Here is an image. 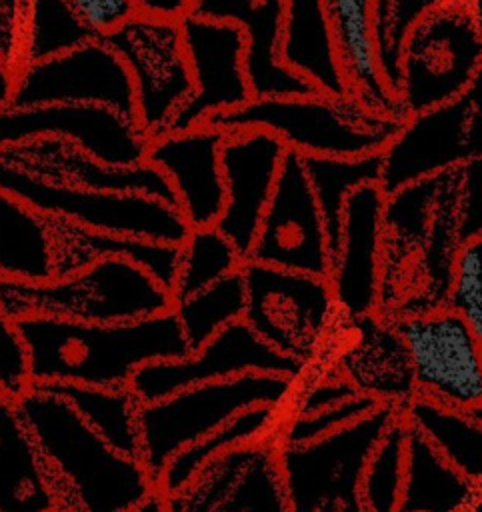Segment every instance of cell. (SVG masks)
Here are the masks:
<instances>
[{
    "label": "cell",
    "instance_id": "obj_1",
    "mask_svg": "<svg viewBox=\"0 0 482 512\" xmlns=\"http://www.w3.org/2000/svg\"><path fill=\"white\" fill-rule=\"evenodd\" d=\"M56 512H128L156 492L140 460L108 446L48 384L16 398Z\"/></svg>",
    "mask_w": 482,
    "mask_h": 512
},
{
    "label": "cell",
    "instance_id": "obj_2",
    "mask_svg": "<svg viewBox=\"0 0 482 512\" xmlns=\"http://www.w3.org/2000/svg\"><path fill=\"white\" fill-rule=\"evenodd\" d=\"M14 326L28 354L32 384L128 388L142 364L190 354L172 310L114 324L30 316Z\"/></svg>",
    "mask_w": 482,
    "mask_h": 512
},
{
    "label": "cell",
    "instance_id": "obj_3",
    "mask_svg": "<svg viewBox=\"0 0 482 512\" xmlns=\"http://www.w3.org/2000/svg\"><path fill=\"white\" fill-rule=\"evenodd\" d=\"M404 120L380 114L352 94L252 98L242 108L208 120L226 132L268 130L300 156L358 158L380 154Z\"/></svg>",
    "mask_w": 482,
    "mask_h": 512
},
{
    "label": "cell",
    "instance_id": "obj_4",
    "mask_svg": "<svg viewBox=\"0 0 482 512\" xmlns=\"http://www.w3.org/2000/svg\"><path fill=\"white\" fill-rule=\"evenodd\" d=\"M0 308L12 322L44 316L114 324L164 314L172 310V296L136 264L104 258L40 282L0 278Z\"/></svg>",
    "mask_w": 482,
    "mask_h": 512
},
{
    "label": "cell",
    "instance_id": "obj_5",
    "mask_svg": "<svg viewBox=\"0 0 482 512\" xmlns=\"http://www.w3.org/2000/svg\"><path fill=\"white\" fill-rule=\"evenodd\" d=\"M298 382L282 374H242L182 388L162 400L140 404V462L154 488L174 454L240 412L264 404L290 408Z\"/></svg>",
    "mask_w": 482,
    "mask_h": 512
},
{
    "label": "cell",
    "instance_id": "obj_6",
    "mask_svg": "<svg viewBox=\"0 0 482 512\" xmlns=\"http://www.w3.org/2000/svg\"><path fill=\"white\" fill-rule=\"evenodd\" d=\"M482 78L480 0H450L408 30L398 66V102L406 116L462 96Z\"/></svg>",
    "mask_w": 482,
    "mask_h": 512
},
{
    "label": "cell",
    "instance_id": "obj_7",
    "mask_svg": "<svg viewBox=\"0 0 482 512\" xmlns=\"http://www.w3.org/2000/svg\"><path fill=\"white\" fill-rule=\"evenodd\" d=\"M240 272L246 288V326L308 372L320 360L340 318L328 278L256 262H242Z\"/></svg>",
    "mask_w": 482,
    "mask_h": 512
},
{
    "label": "cell",
    "instance_id": "obj_8",
    "mask_svg": "<svg viewBox=\"0 0 482 512\" xmlns=\"http://www.w3.org/2000/svg\"><path fill=\"white\" fill-rule=\"evenodd\" d=\"M396 414V408L382 404L320 440L278 444L290 512H368L360 494L362 472Z\"/></svg>",
    "mask_w": 482,
    "mask_h": 512
},
{
    "label": "cell",
    "instance_id": "obj_9",
    "mask_svg": "<svg viewBox=\"0 0 482 512\" xmlns=\"http://www.w3.org/2000/svg\"><path fill=\"white\" fill-rule=\"evenodd\" d=\"M0 190L44 216H56L88 230L182 246L190 234L174 204L136 192L72 188L30 176L0 162Z\"/></svg>",
    "mask_w": 482,
    "mask_h": 512
},
{
    "label": "cell",
    "instance_id": "obj_10",
    "mask_svg": "<svg viewBox=\"0 0 482 512\" xmlns=\"http://www.w3.org/2000/svg\"><path fill=\"white\" fill-rule=\"evenodd\" d=\"M482 158V78L462 96L410 114L380 152L386 196Z\"/></svg>",
    "mask_w": 482,
    "mask_h": 512
},
{
    "label": "cell",
    "instance_id": "obj_11",
    "mask_svg": "<svg viewBox=\"0 0 482 512\" xmlns=\"http://www.w3.org/2000/svg\"><path fill=\"white\" fill-rule=\"evenodd\" d=\"M102 40L130 74L140 130L148 140L168 134L192 94L180 20L136 12Z\"/></svg>",
    "mask_w": 482,
    "mask_h": 512
},
{
    "label": "cell",
    "instance_id": "obj_12",
    "mask_svg": "<svg viewBox=\"0 0 482 512\" xmlns=\"http://www.w3.org/2000/svg\"><path fill=\"white\" fill-rule=\"evenodd\" d=\"M400 334L414 398L448 408H482V338L450 308L390 320Z\"/></svg>",
    "mask_w": 482,
    "mask_h": 512
},
{
    "label": "cell",
    "instance_id": "obj_13",
    "mask_svg": "<svg viewBox=\"0 0 482 512\" xmlns=\"http://www.w3.org/2000/svg\"><path fill=\"white\" fill-rule=\"evenodd\" d=\"M278 432V430H276ZM276 432L230 448L164 496L168 512H290Z\"/></svg>",
    "mask_w": 482,
    "mask_h": 512
},
{
    "label": "cell",
    "instance_id": "obj_14",
    "mask_svg": "<svg viewBox=\"0 0 482 512\" xmlns=\"http://www.w3.org/2000/svg\"><path fill=\"white\" fill-rule=\"evenodd\" d=\"M48 104L102 106L136 120L130 74L102 38H92L60 56L16 68L10 106Z\"/></svg>",
    "mask_w": 482,
    "mask_h": 512
},
{
    "label": "cell",
    "instance_id": "obj_15",
    "mask_svg": "<svg viewBox=\"0 0 482 512\" xmlns=\"http://www.w3.org/2000/svg\"><path fill=\"white\" fill-rule=\"evenodd\" d=\"M242 374H282L302 380L306 368L264 344L244 320L232 322L184 358L142 364L128 388L140 404L162 400L182 388Z\"/></svg>",
    "mask_w": 482,
    "mask_h": 512
},
{
    "label": "cell",
    "instance_id": "obj_16",
    "mask_svg": "<svg viewBox=\"0 0 482 512\" xmlns=\"http://www.w3.org/2000/svg\"><path fill=\"white\" fill-rule=\"evenodd\" d=\"M244 262L328 278L330 250L302 156L286 152L274 192Z\"/></svg>",
    "mask_w": 482,
    "mask_h": 512
},
{
    "label": "cell",
    "instance_id": "obj_17",
    "mask_svg": "<svg viewBox=\"0 0 482 512\" xmlns=\"http://www.w3.org/2000/svg\"><path fill=\"white\" fill-rule=\"evenodd\" d=\"M330 368L366 398L402 412L414 400L408 350L390 320L378 314L338 318L320 360L306 372Z\"/></svg>",
    "mask_w": 482,
    "mask_h": 512
},
{
    "label": "cell",
    "instance_id": "obj_18",
    "mask_svg": "<svg viewBox=\"0 0 482 512\" xmlns=\"http://www.w3.org/2000/svg\"><path fill=\"white\" fill-rule=\"evenodd\" d=\"M36 138H62L110 166L146 162L148 138L138 122L90 104L0 108V148Z\"/></svg>",
    "mask_w": 482,
    "mask_h": 512
},
{
    "label": "cell",
    "instance_id": "obj_19",
    "mask_svg": "<svg viewBox=\"0 0 482 512\" xmlns=\"http://www.w3.org/2000/svg\"><path fill=\"white\" fill-rule=\"evenodd\" d=\"M182 42L192 74V94L172 120L170 132L208 124L234 112L254 96L244 68L246 40L238 26L186 14L180 18Z\"/></svg>",
    "mask_w": 482,
    "mask_h": 512
},
{
    "label": "cell",
    "instance_id": "obj_20",
    "mask_svg": "<svg viewBox=\"0 0 482 512\" xmlns=\"http://www.w3.org/2000/svg\"><path fill=\"white\" fill-rule=\"evenodd\" d=\"M386 194L378 184L352 190L342 208L340 238L330 262L328 282L346 320L376 314L384 254Z\"/></svg>",
    "mask_w": 482,
    "mask_h": 512
},
{
    "label": "cell",
    "instance_id": "obj_21",
    "mask_svg": "<svg viewBox=\"0 0 482 512\" xmlns=\"http://www.w3.org/2000/svg\"><path fill=\"white\" fill-rule=\"evenodd\" d=\"M286 146L268 130L226 132L220 146L224 210L214 228L246 260L274 192Z\"/></svg>",
    "mask_w": 482,
    "mask_h": 512
},
{
    "label": "cell",
    "instance_id": "obj_22",
    "mask_svg": "<svg viewBox=\"0 0 482 512\" xmlns=\"http://www.w3.org/2000/svg\"><path fill=\"white\" fill-rule=\"evenodd\" d=\"M222 138V130L202 124L148 142L146 162L168 180L176 208L190 230L214 226L224 210Z\"/></svg>",
    "mask_w": 482,
    "mask_h": 512
},
{
    "label": "cell",
    "instance_id": "obj_23",
    "mask_svg": "<svg viewBox=\"0 0 482 512\" xmlns=\"http://www.w3.org/2000/svg\"><path fill=\"white\" fill-rule=\"evenodd\" d=\"M0 162L30 176L72 188L136 192L176 206L168 180L148 162L138 166H110L62 138H36L0 148Z\"/></svg>",
    "mask_w": 482,
    "mask_h": 512
},
{
    "label": "cell",
    "instance_id": "obj_24",
    "mask_svg": "<svg viewBox=\"0 0 482 512\" xmlns=\"http://www.w3.org/2000/svg\"><path fill=\"white\" fill-rule=\"evenodd\" d=\"M188 14L230 22L242 30L244 68L254 98L318 92L280 60L284 0H194Z\"/></svg>",
    "mask_w": 482,
    "mask_h": 512
},
{
    "label": "cell",
    "instance_id": "obj_25",
    "mask_svg": "<svg viewBox=\"0 0 482 512\" xmlns=\"http://www.w3.org/2000/svg\"><path fill=\"white\" fill-rule=\"evenodd\" d=\"M322 6L348 94L380 114L406 120L408 116L382 76L376 0H322Z\"/></svg>",
    "mask_w": 482,
    "mask_h": 512
},
{
    "label": "cell",
    "instance_id": "obj_26",
    "mask_svg": "<svg viewBox=\"0 0 482 512\" xmlns=\"http://www.w3.org/2000/svg\"><path fill=\"white\" fill-rule=\"evenodd\" d=\"M46 218L52 234L54 278L72 274L104 258H122L142 268L168 292L172 290L180 264V246L96 232L56 216Z\"/></svg>",
    "mask_w": 482,
    "mask_h": 512
},
{
    "label": "cell",
    "instance_id": "obj_27",
    "mask_svg": "<svg viewBox=\"0 0 482 512\" xmlns=\"http://www.w3.org/2000/svg\"><path fill=\"white\" fill-rule=\"evenodd\" d=\"M280 60L318 92L348 94L322 0H284Z\"/></svg>",
    "mask_w": 482,
    "mask_h": 512
},
{
    "label": "cell",
    "instance_id": "obj_28",
    "mask_svg": "<svg viewBox=\"0 0 482 512\" xmlns=\"http://www.w3.org/2000/svg\"><path fill=\"white\" fill-rule=\"evenodd\" d=\"M482 500V484L464 476L406 424L404 484L398 512H466Z\"/></svg>",
    "mask_w": 482,
    "mask_h": 512
},
{
    "label": "cell",
    "instance_id": "obj_29",
    "mask_svg": "<svg viewBox=\"0 0 482 512\" xmlns=\"http://www.w3.org/2000/svg\"><path fill=\"white\" fill-rule=\"evenodd\" d=\"M0 512H56L40 454L16 400L0 392Z\"/></svg>",
    "mask_w": 482,
    "mask_h": 512
},
{
    "label": "cell",
    "instance_id": "obj_30",
    "mask_svg": "<svg viewBox=\"0 0 482 512\" xmlns=\"http://www.w3.org/2000/svg\"><path fill=\"white\" fill-rule=\"evenodd\" d=\"M0 278L40 282L54 278L48 218L0 190Z\"/></svg>",
    "mask_w": 482,
    "mask_h": 512
},
{
    "label": "cell",
    "instance_id": "obj_31",
    "mask_svg": "<svg viewBox=\"0 0 482 512\" xmlns=\"http://www.w3.org/2000/svg\"><path fill=\"white\" fill-rule=\"evenodd\" d=\"M400 416L464 476L482 484V408L458 410L414 398Z\"/></svg>",
    "mask_w": 482,
    "mask_h": 512
},
{
    "label": "cell",
    "instance_id": "obj_32",
    "mask_svg": "<svg viewBox=\"0 0 482 512\" xmlns=\"http://www.w3.org/2000/svg\"><path fill=\"white\" fill-rule=\"evenodd\" d=\"M286 416H288V406H270V404L254 406L240 412L238 416L222 424L218 430L210 432L202 440L174 454L170 462L164 466L156 482V492L162 496L172 494L174 490L184 486L192 478V474L214 456L230 448L242 446L246 442L274 434Z\"/></svg>",
    "mask_w": 482,
    "mask_h": 512
},
{
    "label": "cell",
    "instance_id": "obj_33",
    "mask_svg": "<svg viewBox=\"0 0 482 512\" xmlns=\"http://www.w3.org/2000/svg\"><path fill=\"white\" fill-rule=\"evenodd\" d=\"M48 386H52L108 446L128 458L140 460V400L130 392V388L112 390L72 384Z\"/></svg>",
    "mask_w": 482,
    "mask_h": 512
},
{
    "label": "cell",
    "instance_id": "obj_34",
    "mask_svg": "<svg viewBox=\"0 0 482 512\" xmlns=\"http://www.w3.org/2000/svg\"><path fill=\"white\" fill-rule=\"evenodd\" d=\"M302 164L322 214L330 258H334L340 238L344 200L358 186L380 182V154L358 158L302 156Z\"/></svg>",
    "mask_w": 482,
    "mask_h": 512
},
{
    "label": "cell",
    "instance_id": "obj_35",
    "mask_svg": "<svg viewBox=\"0 0 482 512\" xmlns=\"http://www.w3.org/2000/svg\"><path fill=\"white\" fill-rule=\"evenodd\" d=\"M244 308L246 288L240 270L216 280L188 298L172 302V314L180 324L190 352L204 346L228 324L242 320Z\"/></svg>",
    "mask_w": 482,
    "mask_h": 512
},
{
    "label": "cell",
    "instance_id": "obj_36",
    "mask_svg": "<svg viewBox=\"0 0 482 512\" xmlns=\"http://www.w3.org/2000/svg\"><path fill=\"white\" fill-rule=\"evenodd\" d=\"M98 38L66 0H30L18 68L70 52L88 40Z\"/></svg>",
    "mask_w": 482,
    "mask_h": 512
},
{
    "label": "cell",
    "instance_id": "obj_37",
    "mask_svg": "<svg viewBox=\"0 0 482 512\" xmlns=\"http://www.w3.org/2000/svg\"><path fill=\"white\" fill-rule=\"evenodd\" d=\"M242 258L232 242L214 226L190 230L180 246V264L174 286L170 290L172 302L188 298L216 280L240 270Z\"/></svg>",
    "mask_w": 482,
    "mask_h": 512
},
{
    "label": "cell",
    "instance_id": "obj_38",
    "mask_svg": "<svg viewBox=\"0 0 482 512\" xmlns=\"http://www.w3.org/2000/svg\"><path fill=\"white\" fill-rule=\"evenodd\" d=\"M406 422L400 414L388 424L372 448L360 482V494L368 512H398L404 484Z\"/></svg>",
    "mask_w": 482,
    "mask_h": 512
},
{
    "label": "cell",
    "instance_id": "obj_39",
    "mask_svg": "<svg viewBox=\"0 0 482 512\" xmlns=\"http://www.w3.org/2000/svg\"><path fill=\"white\" fill-rule=\"evenodd\" d=\"M450 0H376V42L382 76L396 96L402 42L412 24ZM398 98V96H396Z\"/></svg>",
    "mask_w": 482,
    "mask_h": 512
},
{
    "label": "cell",
    "instance_id": "obj_40",
    "mask_svg": "<svg viewBox=\"0 0 482 512\" xmlns=\"http://www.w3.org/2000/svg\"><path fill=\"white\" fill-rule=\"evenodd\" d=\"M446 308L454 310L482 338V238L458 244L452 258Z\"/></svg>",
    "mask_w": 482,
    "mask_h": 512
},
{
    "label": "cell",
    "instance_id": "obj_41",
    "mask_svg": "<svg viewBox=\"0 0 482 512\" xmlns=\"http://www.w3.org/2000/svg\"><path fill=\"white\" fill-rule=\"evenodd\" d=\"M382 404L366 398V396H354L350 400H344L336 406L324 408L314 414L306 416H286L276 432L278 444H306L320 440L332 432L342 430L344 426L372 414Z\"/></svg>",
    "mask_w": 482,
    "mask_h": 512
},
{
    "label": "cell",
    "instance_id": "obj_42",
    "mask_svg": "<svg viewBox=\"0 0 482 512\" xmlns=\"http://www.w3.org/2000/svg\"><path fill=\"white\" fill-rule=\"evenodd\" d=\"M32 386L28 354L12 320L0 308V392L20 398Z\"/></svg>",
    "mask_w": 482,
    "mask_h": 512
},
{
    "label": "cell",
    "instance_id": "obj_43",
    "mask_svg": "<svg viewBox=\"0 0 482 512\" xmlns=\"http://www.w3.org/2000/svg\"><path fill=\"white\" fill-rule=\"evenodd\" d=\"M480 194H482V158L460 168L456 220L460 242L480 236Z\"/></svg>",
    "mask_w": 482,
    "mask_h": 512
},
{
    "label": "cell",
    "instance_id": "obj_44",
    "mask_svg": "<svg viewBox=\"0 0 482 512\" xmlns=\"http://www.w3.org/2000/svg\"><path fill=\"white\" fill-rule=\"evenodd\" d=\"M82 22L98 36H106L136 14L130 0H66Z\"/></svg>",
    "mask_w": 482,
    "mask_h": 512
},
{
    "label": "cell",
    "instance_id": "obj_45",
    "mask_svg": "<svg viewBox=\"0 0 482 512\" xmlns=\"http://www.w3.org/2000/svg\"><path fill=\"white\" fill-rule=\"evenodd\" d=\"M30 0H0V56L16 70Z\"/></svg>",
    "mask_w": 482,
    "mask_h": 512
},
{
    "label": "cell",
    "instance_id": "obj_46",
    "mask_svg": "<svg viewBox=\"0 0 482 512\" xmlns=\"http://www.w3.org/2000/svg\"><path fill=\"white\" fill-rule=\"evenodd\" d=\"M130 2L138 14L180 20L190 12L194 0H130Z\"/></svg>",
    "mask_w": 482,
    "mask_h": 512
},
{
    "label": "cell",
    "instance_id": "obj_47",
    "mask_svg": "<svg viewBox=\"0 0 482 512\" xmlns=\"http://www.w3.org/2000/svg\"><path fill=\"white\" fill-rule=\"evenodd\" d=\"M14 68L0 56V108L10 106L14 94Z\"/></svg>",
    "mask_w": 482,
    "mask_h": 512
},
{
    "label": "cell",
    "instance_id": "obj_48",
    "mask_svg": "<svg viewBox=\"0 0 482 512\" xmlns=\"http://www.w3.org/2000/svg\"><path fill=\"white\" fill-rule=\"evenodd\" d=\"M128 512H168L164 504V496L158 492H152L148 498H144L140 504H136Z\"/></svg>",
    "mask_w": 482,
    "mask_h": 512
},
{
    "label": "cell",
    "instance_id": "obj_49",
    "mask_svg": "<svg viewBox=\"0 0 482 512\" xmlns=\"http://www.w3.org/2000/svg\"><path fill=\"white\" fill-rule=\"evenodd\" d=\"M466 512H482V500H476Z\"/></svg>",
    "mask_w": 482,
    "mask_h": 512
}]
</instances>
